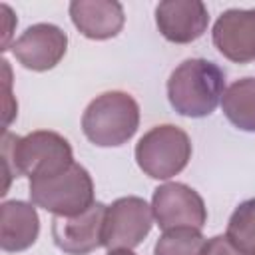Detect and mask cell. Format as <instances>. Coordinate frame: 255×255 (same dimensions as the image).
Returning a JSON list of instances; mask_svg holds the SVG:
<instances>
[{
  "instance_id": "1",
  "label": "cell",
  "mask_w": 255,
  "mask_h": 255,
  "mask_svg": "<svg viewBox=\"0 0 255 255\" xmlns=\"http://www.w3.org/2000/svg\"><path fill=\"white\" fill-rule=\"evenodd\" d=\"M2 155L6 175H26L30 181L54 177L74 163L70 141L50 129H36L22 137L4 131Z\"/></svg>"
},
{
  "instance_id": "2",
  "label": "cell",
  "mask_w": 255,
  "mask_h": 255,
  "mask_svg": "<svg viewBox=\"0 0 255 255\" xmlns=\"http://www.w3.org/2000/svg\"><path fill=\"white\" fill-rule=\"evenodd\" d=\"M225 92V72L211 60L187 58L167 80V100L185 118H205L215 112Z\"/></svg>"
},
{
  "instance_id": "3",
  "label": "cell",
  "mask_w": 255,
  "mask_h": 255,
  "mask_svg": "<svg viewBox=\"0 0 255 255\" xmlns=\"http://www.w3.org/2000/svg\"><path fill=\"white\" fill-rule=\"evenodd\" d=\"M137 128V102L118 90L96 96L82 116V131L98 147H120L135 135Z\"/></svg>"
},
{
  "instance_id": "4",
  "label": "cell",
  "mask_w": 255,
  "mask_h": 255,
  "mask_svg": "<svg viewBox=\"0 0 255 255\" xmlns=\"http://www.w3.org/2000/svg\"><path fill=\"white\" fill-rule=\"evenodd\" d=\"M28 189L32 203L48 213H54V217H72L96 203L92 175L76 161L54 177L30 181Z\"/></svg>"
},
{
  "instance_id": "5",
  "label": "cell",
  "mask_w": 255,
  "mask_h": 255,
  "mask_svg": "<svg viewBox=\"0 0 255 255\" xmlns=\"http://www.w3.org/2000/svg\"><path fill=\"white\" fill-rule=\"evenodd\" d=\"M189 159L191 139L173 124L151 128L135 143V161L151 179H169L181 173Z\"/></svg>"
},
{
  "instance_id": "6",
  "label": "cell",
  "mask_w": 255,
  "mask_h": 255,
  "mask_svg": "<svg viewBox=\"0 0 255 255\" xmlns=\"http://www.w3.org/2000/svg\"><path fill=\"white\" fill-rule=\"evenodd\" d=\"M153 211L145 199L137 195L118 197L108 205L104 217V247L114 249H133L151 231Z\"/></svg>"
},
{
  "instance_id": "7",
  "label": "cell",
  "mask_w": 255,
  "mask_h": 255,
  "mask_svg": "<svg viewBox=\"0 0 255 255\" xmlns=\"http://www.w3.org/2000/svg\"><path fill=\"white\" fill-rule=\"evenodd\" d=\"M151 211L153 219L163 231L179 227H191L201 231L207 221V207L201 195L193 187L179 181L163 183L153 191Z\"/></svg>"
},
{
  "instance_id": "8",
  "label": "cell",
  "mask_w": 255,
  "mask_h": 255,
  "mask_svg": "<svg viewBox=\"0 0 255 255\" xmlns=\"http://www.w3.org/2000/svg\"><path fill=\"white\" fill-rule=\"evenodd\" d=\"M68 50V36L66 32L48 22H40L28 26L20 38L12 44L14 58L32 72H46L56 68Z\"/></svg>"
},
{
  "instance_id": "9",
  "label": "cell",
  "mask_w": 255,
  "mask_h": 255,
  "mask_svg": "<svg viewBox=\"0 0 255 255\" xmlns=\"http://www.w3.org/2000/svg\"><path fill=\"white\" fill-rule=\"evenodd\" d=\"M108 205L96 201L86 211L52 219V239L56 247L68 255H88L104 247V217Z\"/></svg>"
},
{
  "instance_id": "10",
  "label": "cell",
  "mask_w": 255,
  "mask_h": 255,
  "mask_svg": "<svg viewBox=\"0 0 255 255\" xmlns=\"http://www.w3.org/2000/svg\"><path fill=\"white\" fill-rule=\"evenodd\" d=\"M213 46L235 64L255 62V8H229L213 24Z\"/></svg>"
},
{
  "instance_id": "11",
  "label": "cell",
  "mask_w": 255,
  "mask_h": 255,
  "mask_svg": "<svg viewBox=\"0 0 255 255\" xmlns=\"http://www.w3.org/2000/svg\"><path fill=\"white\" fill-rule=\"evenodd\" d=\"M155 24L165 40L189 44L203 36L209 14L201 0H163L155 6Z\"/></svg>"
},
{
  "instance_id": "12",
  "label": "cell",
  "mask_w": 255,
  "mask_h": 255,
  "mask_svg": "<svg viewBox=\"0 0 255 255\" xmlns=\"http://www.w3.org/2000/svg\"><path fill=\"white\" fill-rule=\"evenodd\" d=\"M68 10L74 26L90 40L116 38L126 24L124 6L116 0H74Z\"/></svg>"
},
{
  "instance_id": "13",
  "label": "cell",
  "mask_w": 255,
  "mask_h": 255,
  "mask_svg": "<svg viewBox=\"0 0 255 255\" xmlns=\"http://www.w3.org/2000/svg\"><path fill=\"white\" fill-rule=\"evenodd\" d=\"M40 235V217L34 203L10 199L0 205V247L6 253L26 251Z\"/></svg>"
},
{
  "instance_id": "14",
  "label": "cell",
  "mask_w": 255,
  "mask_h": 255,
  "mask_svg": "<svg viewBox=\"0 0 255 255\" xmlns=\"http://www.w3.org/2000/svg\"><path fill=\"white\" fill-rule=\"evenodd\" d=\"M221 110L237 129L255 131V78L245 76L225 88Z\"/></svg>"
},
{
  "instance_id": "15",
  "label": "cell",
  "mask_w": 255,
  "mask_h": 255,
  "mask_svg": "<svg viewBox=\"0 0 255 255\" xmlns=\"http://www.w3.org/2000/svg\"><path fill=\"white\" fill-rule=\"evenodd\" d=\"M225 237L243 255H255V197L235 207L227 221Z\"/></svg>"
},
{
  "instance_id": "16",
  "label": "cell",
  "mask_w": 255,
  "mask_h": 255,
  "mask_svg": "<svg viewBox=\"0 0 255 255\" xmlns=\"http://www.w3.org/2000/svg\"><path fill=\"white\" fill-rule=\"evenodd\" d=\"M205 237L199 229L179 227L159 235L153 247V255H203Z\"/></svg>"
},
{
  "instance_id": "17",
  "label": "cell",
  "mask_w": 255,
  "mask_h": 255,
  "mask_svg": "<svg viewBox=\"0 0 255 255\" xmlns=\"http://www.w3.org/2000/svg\"><path fill=\"white\" fill-rule=\"evenodd\" d=\"M203 255H243L241 251H237L225 235H215L211 239H207L205 243V249H203Z\"/></svg>"
},
{
  "instance_id": "18",
  "label": "cell",
  "mask_w": 255,
  "mask_h": 255,
  "mask_svg": "<svg viewBox=\"0 0 255 255\" xmlns=\"http://www.w3.org/2000/svg\"><path fill=\"white\" fill-rule=\"evenodd\" d=\"M108 255H135L131 249H114V251H108Z\"/></svg>"
}]
</instances>
